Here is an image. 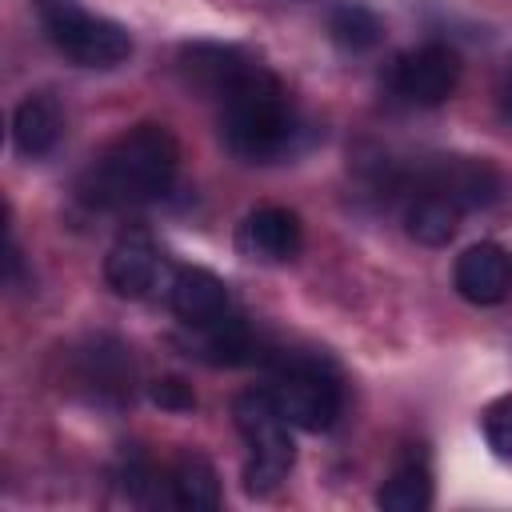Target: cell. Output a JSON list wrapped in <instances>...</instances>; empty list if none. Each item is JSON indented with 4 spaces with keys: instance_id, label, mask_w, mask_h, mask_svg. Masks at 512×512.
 Masks as SVG:
<instances>
[{
    "instance_id": "6da1fadb",
    "label": "cell",
    "mask_w": 512,
    "mask_h": 512,
    "mask_svg": "<svg viewBox=\"0 0 512 512\" xmlns=\"http://www.w3.org/2000/svg\"><path fill=\"white\" fill-rule=\"evenodd\" d=\"M180 168V148L164 124H136L120 132L76 184V196L92 208H140L168 196Z\"/></svg>"
},
{
    "instance_id": "7a4b0ae2",
    "label": "cell",
    "mask_w": 512,
    "mask_h": 512,
    "mask_svg": "<svg viewBox=\"0 0 512 512\" xmlns=\"http://www.w3.org/2000/svg\"><path fill=\"white\" fill-rule=\"evenodd\" d=\"M220 100H224L220 136L232 156H240L244 164H272L292 152L300 136V120L284 84L268 68L252 64Z\"/></svg>"
},
{
    "instance_id": "3957f363",
    "label": "cell",
    "mask_w": 512,
    "mask_h": 512,
    "mask_svg": "<svg viewBox=\"0 0 512 512\" xmlns=\"http://www.w3.org/2000/svg\"><path fill=\"white\" fill-rule=\"evenodd\" d=\"M232 416H236V428H240V436L248 440V448H252V460H248V468H244V480H248V492L252 496H268V492H276L284 480H288V472H292V464H296V448H292V436H288V420H284V412L276 408V400H272V392L268 388H252V392H240L236 400H232Z\"/></svg>"
},
{
    "instance_id": "277c9868",
    "label": "cell",
    "mask_w": 512,
    "mask_h": 512,
    "mask_svg": "<svg viewBox=\"0 0 512 512\" xmlns=\"http://www.w3.org/2000/svg\"><path fill=\"white\" fill-rule=\"evenodd\" d=\"M36 16L48 40L80 68H116L132 56L128 28L88 12L80 0H36Z\"/></svg>"
},
{
    "instance_id": "5b68a950",
    "label": "cell",
    "mask_w": 512,
    "mask_h": 512,
    "mask_svg": "<svg viewBox=\"0 0 512 512\" xmlns=\"http://www.w3.org/2000/svg\"><path fill=\"white\" fill-rule=\"evenodd\" d=\"M268 392L292 428L324 432L340 416V384L316 360H280Z\"/></svg>"
},
{
    "instance_id": "8992f818",
    "label": "cell",
    "mask_w": 512,
    "mask_h": 512,
    "mask_svg": "<svg viewBox=\"0 0 512 512\" xmlns=\"http://www.w3.org/2000/svg\"><path fill=\"white\" fill-rule=\"evenodd\" d=\"M460 84V56L448 44H424L396 60L392 68V92L412 108H436L444 104Z\"/></svg>"
},
{
    "instance_id": "52a82bcc",
    "label": "cell",
    "mask_w": 512,
    "mask_h": 512,
    "mask_svg": "<svg viewBox=\"0 0 512 512\" xmlns=\"http://www.w3.org/2000/svg\"><path fill=\"white\" fill-rule=\"evenodd\" d=\"M104 280L116 296L124 300H140L156 288L160 280V252L156 240L144 228H124L116 236V244L104 256Z\"/></svg>"
},
{
    "instance_id": "ba28073f",
    "label": "cell",
    "mask_w": 512,
    "mask_h": 512,
    "mask_svg": "<svg viewBox=\"0 0 512 512\" xmlns=\"http://www.w3.org/2000/svg\"><path fill=\"white\" fill-rule=\"evenodd\" d=\"M304 244V224L288 208H256L240 224V252L260 264H288Z\"/></svg>"
},
{
    "instance_id": "9c48e42d",
    "label": "cell",
    "mask_w": 512,
    "mask_h": 512,
    "mask_svg": "<svg viewBox=\"0 0 512 512\" xmlns=\"http://www.w3.org/2000/svg\"><path fill=\"white\" fill-rule=\"evenodd\" d=\"M452 280H456V292L468 304L488 308V304H500L508 296V288H512V264H508L504 248H496V244H472V248H464L456 256Z\"/></svg>"
},
{
    "instance_id": "30bf717a",
    "label": "cell",
    "mask_w": 512,
    "mask_h": 512,
    "mask_svg": "<svg viewBox=\"0 0 512 512\" xmlns=\"http://www.w3.org/2000/svg\"><path fill=\"white\" fill-rule=\"evenodd\" d=\"M168 304H172V312L188 328H208V324H216V320L228 316V288H224V280L216 272L188 264V268H180L172 276Z\"/></svg>"
},
{
    "instance_id": "8fae6325",
    "label": "cell",
    "mask_w": 512,
    "mask_h": 512,
    "mask_svg": "<svg viewBox=\"0 0 512 512\" xmlns=\"http://www.w3.org/2000/svg\"><path fill=\"white\" fill-rule=\"evenodd\" d=\"M420 184L444 192V196H448L452 204H460V208H484V204H492L496 192H500L496 172H492L488 164H480V160H468V156L440 160Z\"/></svg>"
},
{
    "instance_id": "7c38bea8",
    "label": "cell",
    "mask_w": 512,
    "mask_h": 512,
    "mask_svg": "<svg viewBox=\"0 0 512 512\" xmlns=\"http://www.w3.org/2000/svg\"><path fill=\"white\" fill-rule=\"evenodd\" d=\"M180 68H184L188 84H196L200 92L224 96L252 68V60L232 44H188L180 52Z\"/></svg>"
},
{
    "instance_id": "4fadbf2b",
    "label": "cell",
    "mask_w": 512,
    "mask_h": 512,
    "mask_svg": "<svg viewBox=\"0 0 512 512\" xmlns=\"http://www.w3.org/2000/svg\"><path fill=\"white\" fill-rule=\"evenodd\" d=\"M60 128H64V116L48 96H24L12 112V144L28 160L48 156L60 140Z\"/></svg>"
},
{
    "instance_id": "5bb4252c",
    "label": "cell",
    "mask_w": 512,
    "mask_h": 512,
    "mask_svg": "<svg viewBox=\"0 0 512 512\" xmlns=\"http://www.w3.org/2000/svg\"><path fill=\"white\" fill-rule=\"evenodd\" d=\"M460 212H464V208L452 204L444 192L420 184L416 196H412L408 208H404V228H408L412 240H420V244H428V248H440V244H448V240L456 236Z\"/></svg>"
},
{
    "instance_id": "9a60e30c",
    "label": "cell",
    "mask_w": 512,
    "mask_h": 512,
    "mask_svg": "<svg viewBox=\"0 0 512 512\" xmlns=\"http://www.w3.org/2000/svg\"><path fill=\"white\" fill-rule=\"evenodd\" d=\"M376 504L384 512H424L432 504V476H428V468L416 464V460L396 464L388 472V480L380 484Z\"/></svg>"
},
{
    "instance_id": "2e32d148",
    "label": "cell",
    "mask_w": 512,
    "mask_h": 512,
    "mask_svg": "<svg viewBox=\"0 0 512 512\" xmlns=\"http://www.w3.org/2000/svg\"><path fill=\"white\" fill-rule=\"evenodd\" d=\"M168 484H172V504L180 508H192V512L220 508V480L204 456H184Z\"/></svg>"
},
{
    "instance_id": "e0dca14e",
    "label": "cell",
    "mask_w": 512,
    "mask_h": 512,
    "mask_svg": "<svg viewBox=\"0 0 512 512\" xmlns=\"http://www.w3.org/2000/svg\"><path fill=\"white\" fill-rule=\"evenodd\" d=\"M328 32L344 52H368L380 44L384 24L376 12H368L364 4H336L328 16Z\"/></svg>"
},
{
    "instance_id": "ac0fdd59",
    "label": "cell",
    "mask_w": 512,
    "mask_h": 512,
    "mask_svg": "<svg viewBox=\"0 0 512 512\" xmlns=\"http://www.w3.org/2000/svg\"><path fill=\"white\" fill-rule=\"evenodd\" d=\"M196 332H200V356L208 364H244L256 352L252 332L244 324L228 320V316L216 320V324H208V328H196Z\"/></svg>"
},
{
    "instance_id": "d6986e66",
    "label": "cell",
    "mask_w": 512,
    "mask_h": 512,
    "mask_svg": "<svg viewBox=\"0 0 512 512\" xmlns=\"http://www.w3.org/2000/svg\"><path fill=\"white\" fill-rule=\"evenodd\" d=\"M484 440L500 460H512V396H500L484 408Z\"/></svg>"
},
{
    "instance_id": "ffe728a7",
    "label": "cell",
    "mask_w": 512,
    "mask_h": 512,
    "mask_svg": "<svg viewBox=\"0 0 512 512\" xmlns=\"http://www.w3.org/2000/svg\"><path fill=\"white\" fill-rule=\"evenodd\" d=\"M152 404H160L164 412H192L196 408V392L180 376H160L152 384Z\"/></svg>"
},
{
    "instance_id": "44dd1931",
    "label": "cell",
    "mask_w": 512,
    "mask_h": 512,
    "mask_svg": "<svg viewBox=\"0 0 512 512\" xmlns=\"http://www.w3.org/2000/svg\"><path fill=\"white\" fill-rule=\"evenodd\" d=\"M496 96H500V112H504V120H512V60H508V68H504V76H500Z\"/></svg>"
}]
</instances>
